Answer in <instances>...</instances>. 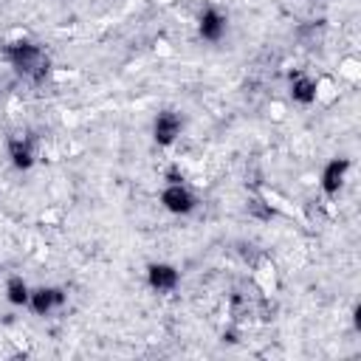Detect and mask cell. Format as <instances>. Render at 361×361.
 Segmentation results:
<instances>
[{"mask_svg": "<svg viewBox=\"0 0 361 361\" xmlns=\"http://www.w3.org/2000/svg\"><path fill=\"white\" fill-rule=\"evenodd\" d=\"M28 302H31V307L42 316V313H51L54 307H59V305L65 302V296H62V290H56V288H39V290H34V293L28 296Z\"/></svg>", "mask_w": 361, "mask_h": 361, "instance_id": "obj_5", "label": "cell"}, {"mask_svg": "<svg viewBox=\"0 0 361 361\" xmlns=\"http://www.w3.org/2000/svg\"><path fill=\"white\" fill-rule=\"evenodd\" d=\"M316 82V93H313V102H322V104H333L338 99V85L330 79V76H322V79H313Z\"/></svg>", "mask_w": 361, "mask_h": 361, "instance_id": "obj_11", "label": "cell"}, {"mask_svg": "<svg viewBox=\"0 0 361 361\" xmlns=\"http://www.w3.org/2000/svg\"><path fill=\"white\" fill-rule=\"evenodd\" d=\"M251 279H254V288H257L262 296H271V293L276 290V271H274V265H271L268 259H262V262L254 268Z\"/></svg>", "mask_w": 361, "mask_h": 361, "instance_id": "obj_6", "label": "cell"}, {"mask_svg": "<svg viewBox=\"0 0 361 361\" xmlns=\"http://www.w3.org/2000/svg\"><path fill=\"white\" fill-rule=\"evenodd\" d=\"M149 285L155 290H172L178 285V271L172 265H164V262L149 265Z\"/></svg>", "mask_w": 361, "mask_h": 361, "instance_id": "obj_7", "label": "cell"}, {"mask_svg": "<svg viewBox=\"0 0 361 361\" xmlns=\"http://www.w3.org/2000/svg\"><path fill=\"white\" fill-rule=\"evenodd\" d=\"M313 93H316V82L310 76H293L290 82V96L302 104H310L313 102Z\"/></svg>", "mask_w": 361, "mask_h": 361, "instance_id": "obj_10", "label": "cell"}, {"mask_svg": "<svg viewBox=\"0 0 361 361\" xmlns=\"http://www.w3.org/2000/svg\"><path fill=\"white\" fill-rule=\"evenodd\" d=\"M6 56H8V62L14 65V71L20 73V76H25V79H42L45 73H48V56L37 48V45H31V42H25V39H20V42H11L8 48H6Z\"/></svg>", "mask_w": 361, "mask_h": 361, "instance_id": "obj_1", "label": "cell"}, {"mask_svg": "<svg viewBox=\"0 0 361 361\" xmlns=\"http://www.w3.org/2000/svg\"><path fill=\"white\" fill-rule=\"evenodd\" d=\"M6 296H8L11 305H25L28 296H31V290H28V285L23 279H11L8 288H6Z\"/></svg>", "mask_w": 361, "mask_h": 361, "instance_id": "obj_12", "label": "cell"}, {"mask_svg": "<svg viewBox=\"0 0 361 361\" xmlns=\"http://www.w3.org/2000/svg\"><path fill=\"white\" fill-rule=\"evenodd\" d=\"M161 203L175 214H186V212L195 209V197L183 183H169L164 189V195H161Z\"/></svg>", "mask_w": 361, "mask_h": 361, "instance_id": "obj_2", "label": "cell"}, {"mask_svg": "<svg viewBox=\"0 0 361 361\" xmlns=\"http://www.w3.org/2000/svg\"><path fill=\"white\" fill-rule=\"evenodd\" d=\"M180 127H183V121H180V116H178V113H158L155 127H152L155 141H158V144H164V147H169V144L180 135Z\"/></svg>", "mask_w": 361, "mask_h": 361, "instance_id": "obj_3", "label": "cell"}, {"mask_svg": "<svg viewBox=\"0 0 361 361\" xmlns=\"http://www.w3.org/2000/svg\"><path fill=\"white\" fill-rule=\"evenodd\" d=\"M347 169H350V161H347V158H336V161H330V164L324 166V172H322V189H324L327 195H336V192L344 186V175H347Z\"/></svg>", "mask_w": 361, "mask_h": 361, "instance_id": "obj_4", "label": "cell"}, {"mask_svg": "<svg viewBox=\"0 0 361 361\" xmlns=\"http://www.w3.org/2000/svg\"><path fill=\"white\" fill-rule=\"evenodd\" d=\"M338 76H341L344 82L355 85V82L361 79V68H358V59H344V62H341V68H338Z\"/></svg>", "mask_w": 361, "mask_h": 361, "instance_id": "obj_13", "label": "cell"}, {"mask_svg": "<svg viewBox=\"0 0 361 361\" xmlns=\"http://www.w3.org/2000/svg\"><path fill=\"white\" fill-rule=\"evenodd\" d=\"M8 152H11V164L20 166V169H28L34 164V149H31L28 138H11Z\"/></svg>", "mask_w": 361, "mask_h": 361, "instance_id": "obj_9", "label": "cell"}, {"mask_svg": "<svg viewBox=\"0 0 361 361\" xmlns=\"http://www.w3.org/2000/svg\"><path fill=\"white\" fill-rule=\"evenodd\" d=\"M223 31H226V20H223V14H217L214 8L203 11V17H200V37L214 42V39L223 37Z\"/></svg>", "mask_w": 361, "mask_h": 361, "instance_id": "obj_8", "label": "cell"}]
</instances>
